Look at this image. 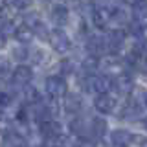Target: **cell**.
<instances>
[{
    "mask_svg": "<svg viewBox=\"0 0 147 147\" xmlns=\"http://www.w3.org/2000/svg\"><path fill=\"white\" fill-rule=\"evenodd\" d=\"M70 131L76 136H81V138H85L86 134H88V132H86V123L83 121L81 118H74L70 121Z\"/></svg>",
    "mask_w": 147,
    "mask_h": 147,
    "instance_id": "17",
    "label": "cell"
},
{
    "mask_svg": "<svg viewBox=\"0 0 147 147\" xmlns=\"http://www.w3.org/2000/svg\"><path fill=\"white\" fill-rule=\"evenodd\" d=\"M144 127H145V131H147V118H145V121H144Z\"/></svg>",
    "mask_w": 147,
    "mask_h": 147,
    "instance_id": "29",
    "label": "cell"
},
{
    "mask_svg": "<svg viewBox=\"0 0 147 147\" xmlns=\"http://www.w3.org/2000/svg\"><path fill=\"white\" fill-rule=\"evenodd\" d=\"M61 72L64 74V76H70V74H74V64L70 61H63L61 63Z\"/></svg>",
    "mask_w": 147,
    "mask_h": 147,
    "instance_id": "22",
    "label": "cell"
},
{
    "mask_svg": "<svg viewBox=\"0 0 147 147\" xmlns=\"http://www.w3.org/2000/svg\"><path fill=\"white\" fill-rule=\"evenodd\" d=\"M86 50H88L90 55H94V57H101V55L109 53L107 39H101V37H90L88 42H86Z\"/></svg>",
    "mask_w": 147,
    "mask_h": 147,
    "instance_id": "9",
    "label": "cell"
},
{
    "mask_svg": "<svg viewBox=\"0 0 147 147\" xmlns=\"http://www.w3.org/2000/svg\"><path fill=\"white\" fill-rule=\"evenodd\" d=\"M101 70L105 72V76H114V79L125 74V64L116 57H105L101 61Z\"/></svg>",
    "mask_w": 147,
    "mask_h": 147,
    "instance_id": "5",
    "label": "cell"
},
{
    "mask_svg": "<svg viewBox=\"0 0 147 147\" xmlns=\"http://www.w3.org/2000/svg\"><path fill=\"white\" fill-rule=\"evenodd\" d=\"M42 61H44V53L40 52V50H35V52H33V63L40 64Z\"/></svg>",
    "mask_w": 147,
    "mask_h": 147,
    "instance_id": "25",
    "label": "cell"
},
{
    "mask_svg": "<svg viewBox=\"0 0 147 147\" xmlns=\"http://www.w3.org/2000/svg\"><path fill=\"white\" fill-rule=\"evenodd\" d=\"M85 90L88 92H96V94H107V90L112 86V83L107 76H86V79L83 81Z\"/></svg>",
    "mask_w": 147,
    "mask_h": 147,
    "instance_id": "2",
    "label": "cell"
},
{
    "mask_svg": "<svg viewBox=\"0 0 147 147\" xmlns=\"http://www.w3.org/2000/svg\"><path fill=\"white\" fill-rule=\"evenodd\" d=\"M132 142H134V144H138V147H147V138H145V136H140V134H136Z\"/></svg>",
    "mask_w": 147,
    "mask_h": 147,
    "instance_id": "24",
    "label": "cell"
},
{
    "mask_svg": "<svg viewBox=\"0 0 147 147\" xmlns=\"http://www.w3.org/2000/svg\"><path fill=\"white\" fill-rule=\"evenodd\" d=\"M31 77H33V72H31V68L28 66V64H18L15 70L11 72V79L15 85H20L24 86L28 83L31 81Z\"/></svg>",
    "mask_w": 147,
    "mask_h": 147,
    "instance_id": "8",
    "label": "cell"
},
{
    "mask_svg": "<svg viewBox=\"0 0 147 147\" xmlns=\"http://www.w3.org/2000/svg\"><path fill=\"white\" fill-rule=\"evenodd\" d=\"M18 147H28V145H26V144H22V145H18Z\"/></svg>",
    "mask_w": 147,
    "mask_h": 147,
    "instance_id": "30",
    "label": "cell"
},
{
    "mask_svg": "<svg viewBox=\"0 0 147 147\" xmlns=\"http://www.w3.org/2000/svg\"><path fill=\"white\" fill-rule=\"evenodd\" d=\"M112 86L116 88V92L119 94H129V92L132 90V79L129 74H123V76L116 77V79L112 81Z\"/></svg>",
    "mask_w": 147,
    "mask_h": 147,
    "instance_id": "14",
    "label": "cell"
},
{
    "mask_svg": "<svg viewBox=\"0 0 147 147\" xmlns=\"http://www.w3.org/2000/svg\"><path fill=\"white\" fill-rule=\"evenodd\" d=\"M13 55H18V59H24V55L28 57V50H13Z\"/></svg>",
    "mask_w": 147,
    "mask_h": 147,
    "instance_id": "26",
    "label": "cell"
},
{
    "mask_svg": "<svg viewBox=\"0 0 147 147\" xmlns=\"http://www.w3.org/2000/svg\"><path fill=\"white\" fill-rule=\"evenodd\" d=\"M136 116H140V109L136 107L134 101L127 103V105H125V109H123V110H121V114H119V118H123V119H134Z\"/></svg>",
    "mask_w": 147,
    "mask_h": 147,
    "instance_id": "19",
    "label": "cell"
},
{
    "mask_svg": "<svg viewBox=\"0 0 147 147\" xmlns=\"http://www.w3.org/2000/svg\"><path fill=\"white\" fill-rule=\"evenodd\" d=\"M9 103H11V96H9L7 92H2V98H0V105H2V109H6Z\"/></svg>",
    "mask_w": 147,
    "mask_h": 147,
    "instance_id": "23",
    "label": "cell"
},
{
    "mask_svg": "<svg viewBox=\"0 0 147 147\" xmlns=\"http://www.w3.org/2000/svg\"><path fill=\"white\" fill-rule=\"evenodd\" d=\"M144 107L147 109V94H144Z\"/></svg>",
    "mask_w": 147,
    "mask_h": 147,
    "instance_id": "28",
    "label": "cell"
},
{
    "mask_svg": "<svg viewBox=\"0 0 147 147\" xmlns=\"http://www.w3.org/2000/svg\"><path fill=\"white\" fill-rule=\"evenodd\" d=\"M107 131H109L107 121H105L101 116L92 119V123H90V134L94 136V138H103L105 134H107Z\"/></svg>",
    "mask_w": 147,
    "mask_h": 147,
    "instance_id": "15",
    "label": "cell"
},
{
    "mask_svg": "<svg viewBox=\"0 0 147 147\" xmlns=\"http://www.w3.org/2000/svg\"><path fill=\"white\" fill-rule=\"evenodd\" d=\"M44 86H46V94L50 96L52 99H59V98H66V90H68V85H66V81L63 79L61 76H50L48 79H46L44 83Z\"/></svg>",
    "mask_w": 147,
    "mask_h": 147,
    "instance_id": "1",
    "label": "cell"
},
{
    "mask_svg": "<svg viewBox=\"0 0 147 147\" xmlns=\"http://www.w3.org/2000/svg\"><path fill=\"white\" fill-rule=\"evenodd\" d=\"M31 2H33V0H9V4H11L13 7H17V9H26V7H30Z\"/></svg>",
    "mask_w": 147,
    "mask_h": 147,
    "instance_id": "21",
    "label": "cell"
},
{
    "mask_svg": "<svg viewBox=\"0 0 147 147\" xmlns=\"http://www.w3.org/2000/svg\"><path fill=\"white\" fill-rule=\"evenodd\" d=\"M132 140H134V136L125 129H116L110 134V142H112L114 147H129L132 144Z\"/></svg>",
    "mask_w": 147,
    "mask_h": 147,
    "instance_id": "10",
    "label": "cell"
},
{
    "mask_svg": "<svg viewBox=\"0 0 147 147\" xmlns=\"http://www.w3.org/2000/svg\"><path fill=\"white\" fill-rule=\"evenodd\" d=\"M129 33L134 35V37H142L145 33V28H144V20H138V18H132L129 22Z\"/></svg>",
    "mask_w": 147,
    "mask_h": 147,
    "instance_id": "20",
    "label": "cell"
},
{
    "mask_svg": "<svg viewBox=\"0 0 147 147\" xmlns=\"http://www.w3.org/2000/svg\"><path fill=\"white\" fill-rule=\"evenodd\" d=\"M39 131H40V134L44 136V140L63 134V131H61V123H57L55 119H48V121L39 123Z\"/></svg>",
    "mask_w": 147,
    "mask_h": 147,
    "instance_id": "11",
    "label": "cell"
},
{
    "mask_svg": "<svg viewBox=\"0 0 147 147\" xmlns=\"http://www.w3.org/2000/svg\"><path fill=\"white\" fill-rule=\"evenodd\" d=\"M35 37V31L31 28H28L26 24H20L17 26V31H15V39L18 40L20 44H30Z\"/></svg>",
    "mask_w": 147,
    "mask_h": 147,
    "instance_id": "16",
    "label": "cell"
},
{
    "mask_svg": "<svg viewBox=\"0 0 147 147\" xmlns=\"http://www.w3.org/2000/svg\"><path fill=\"white\" fill-rule=\"evenodd\" d=\"M107 44H109V53H118L125 44V31L123 30H112L107 35Z\"/></svg>",
    "mask_w": 147,
    "mask_h": 147,
    "instance_id": "7",
    "label": "cell"
},
{
    "mask_svg": "<svg viewBox=\"0 0 147 147\" xmlns=\"http://www.w3.org/2000/svg\"><path fill=\"white\" fill-rule=\"evenodd\" d=\"M132 15L138 20L147 18V0H138V2L132 4Z\"/></svg>",
    "mask_w": 147,
    "mask_h": 147,
    "instance_id": "18",
    "label": "cell"
},
{
    "mask_svg": "<svg viewBox=\"0 0 147 147\" xmlns=\"http://www.w3.org/2000/svg\"><path fill=\"white\" fill-rule=\"evenodd\" d=\"M112 20H114V13H112V9H109V7H105V6H98V7H94V11H92V22H94V26H96V28L103 30V28H107Z\"/></svg>",
    "mask_w": 147,
    "mask_h": 147,
    "instance_id": "4",
    "label": "cell"
},
{
    "mask_svg": "<svg viewBox=\"0 0 147 147\" xmlns=\"http://www.w3.org/2000/svg\"><path fill=\"white\" fill-rule=\"evenodd\" d=\"M81 109H83V101L79 94H68L64 98V110L68 114H79Z\"/></svg>",
    "mask_w": 147,
    "mask_h": 147,
    "instance_id": "13",
    "label": "cell"
},
{
    "mask_svg": "<svg viewBox=\"0 0 147 147\" xmlns=\"http://www.w3.org/2000/svg\"><path fill=\"white\" fill-rule=\"evenodd\" d=\"M48 40H50L52 48H53L57 53H66V52H70V48H72L70 37L64 33L61 28H55L52 33H50V39H48Z\"/></svg>",
    "mask_w": 147,
    "mask_h": 147,
    "instance_id": "3",
    "label": "cell"
},
{
    "mask_svg": "<svg viewBox=\"0 0 147 147\" xmlns=\"http://www.w3.org/2000/svg\"><path fill=\"white\" fill-rule=\"evenodd\" d=\"M94 107L99 114H110L116 109V99H114L109 92L107 94H99V96H96V99H94Z\"/></svg>",
    "mask_w": 147,
    "mask_h": 147,
    "instance_id": "6",
    "label": "cell"
},
{
    "mask_svg": "<svg viewBox=\"0 0 147 147\" xmlns=\"http://www.w3.org/2000/svg\"><path fill=\"white\" fill-rule=\"evenodd\" d=\"M142 72H144L145 76H147V57L144 59V63H142Z\"/></svg>",
    "mask_w": 147,
    "mask_h": 147,
    "instance_id": "27",
    "label": "cell"
},
{
    "mask_svg": "<svg viewBox=\"0 0 147 147\" xmlns=\"http://www.w3.org/2000/svg\"><path fill=\"white\" fill-rule=\"evenodd\" d=\"M70 18V11L64 4H55L52 7V20L55 22L57 26H64Z\"/></svg>",
    "mask_w": 147,
    "mask_h": 147,
    "instance_id": "12",
    "label": "cell"
}]
</instances>
